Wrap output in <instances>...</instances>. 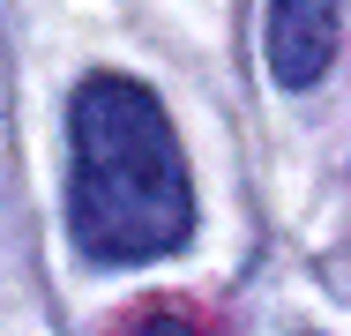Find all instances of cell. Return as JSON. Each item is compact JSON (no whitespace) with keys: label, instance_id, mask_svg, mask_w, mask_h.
Instances as JSON below:
<instances>
[{"label":"cell","instance_id":"obj_2","mask_svg":"<svg viewBox=\"0 0 351 336\" xmlns=\"http://www.w3.org/2000/svg\"><path fill=\"white\" fill-rule=\"evenodd\" d=\"M337 30H344V0H269V23H262L269 75L284 90H314L337 60Z\"/></svg>","mask_w":351,"mask_h":336},{"label":"cell","instance_id":"obj_3","mask_svg":"<svg viewBox=\"0 0 351 336\" xmlns=\"http://www.w3.org/2000/svg\"><path fill=\"white\" fill-rule=\"evenodd\" d=\"M128 336H202V329H195L187 314H172V307H157V314H135Z\"/></svg>","mask_w":351,"mask_h":336},{"label":"cell","instance_id":"obj_1","mask_svg":"<svg viewBox=\"0 0 351 336\" xmlns=\"http://www.w3.org/2000/svg\"><path fill=\"white\" fill-rule=\"evenodd\" d=\"M68 224L90 262H157L195 232L187 149L157 90L135 75H82L68 105Z\"/></svg>","mask_w":351,"mask_h":336}]
</instances>
